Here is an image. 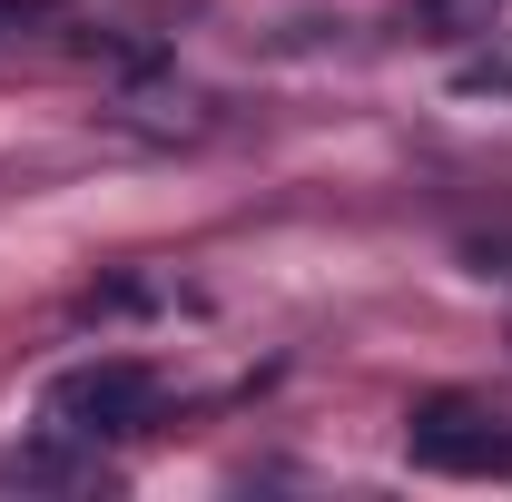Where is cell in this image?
I'll return each instance as SVG.
<instances>
[{
  "label": "cell",
  "instance_id": "obj_1",
  "mask_svg": "<svg viewBox=\"0 0 512 502\" xmlns=\"http://www.w3.org/2000/svg\"><path fill=\"white\" fill-rule=\"evenodd\" d=\"M158 404H168V384L148 375L138 355H99V365H69L50 394H40V424L69 443H128L158 424Z\"/></svg>",
  "mask_w": 512,
  "mask_h": 502
},
{
  "label": "cell",
  "instance_id": "obj_4",
  "mask_svg": "<svg viewBox=\"0 0 512 502\" xmlns=\"http://www.w3.org/2000/svg\"><path fill=\"white\" fill-rule=\"evenodd\" d=\"M40 10H60V0H0V30H30Z\"/></svg>",
  "mask_w": 512,
  "mask_h": 502
},
{
  "label": "cell",
  "instance_id": "obj_2",
  "mask_svg": "<svg viewBox=\"0 0 512 502\" xmlns=\"http://www.w3.org/2000/svg\"><path fill=\"white\" fill-rule=\"evenodd\" d=\"M404 453L414 473H444V483H512V424L473 394H434L404 414Z\"/></svg>",
  "mask_w": 512,
  "mask_h": 502
},
{
  "label": "cell",
  "instance_id": "obj_3",
  "mask_svg": "<svg viewBox=\"0 0 512 502\" xmlns=\"http://www.w3.org/2000/svg\"><path fill=\"white\" fill-rule=\"evenodd\" d=\"M463 276L512 286V217H493V227H463Z\"/></svg>",
  "mask_w": 512,
  "mask_h": 502
}]
</instances>
